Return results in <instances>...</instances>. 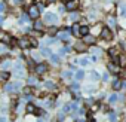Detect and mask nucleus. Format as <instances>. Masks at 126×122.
<instances>
[{
  "label": "nucleus",
  "instance_id": "nucleus-17",
  "mask_svg": "<svg viewBox=\"0 0 126 122\" xmlns=\"http://www.w3.org/2000/svg\"><path fill=\"white\" fill-rule=\"evenodd\" d=\"M25 110H27V113H34V112H36V109H34V106H33V104H27Z\"/></svg>",
  "mask_w": 126,
  "mask_h": 122
},
{
  "label": "nucleus",
  "instance_id": "nucleus-32",
  "mask_svg": "<svg viewBox=\"0 0 126 122\" xmlns=\"http://www.w3.org/2000/svg\"><path fill=\"white\" fill-rule=\"evenodd\" d=\"M80 64H82V66H86L88 61H86V60H80Z\"/></svg>",
  "mask_w": 126,
  "mask_h": 122
},
{
  "label": "nucleus",
  "instance_id": "nucleus-21",
  "mask_svg": "<svg viewBox=\"0 0 126 122\" xmlns=\"http://www.w3.org/2000/svg\"><path fill=\"white\" fill-rule=\"evenodd\" d=\"M42 54H43V55H47V57H52L50 51H49V49H46V48H42Z\"/></svg>",
  "mask_w": 126,
  "mask_h": 122
},
{
  "label": "nucleus",
  "instance_id": "nucleus-15",
  "mask_svg": "<svg viewBox=\"0 0 126 122\" xmlns=\"http://www.w3.org/2000/svg\"><path fill=\"white\" fill-rule=\"evenodd\" d=\"M122 85H123V83H122L120 81H114V82H113V89H116V91H117V89H120V88H122Z\"/></svg>",
  "mask_w": 126,
  "mask_h": 122
},
{
  "label": "nucleus",
  "instance_id": "nucleus-18",
  "mask_svg": "<svg viewBox=\"0 0 126 122\" xmlns=\"http://www.w3.org/2000/svg\"><path fill=\"white\" fill-rule=\"evenodd\" d=\"M82 36H86V34H89V27H86V25H82Z\"/></svg>",
  "mask_w": 126,
  "mask_h": 122
},
{
  "label": "nucleus",
  "instance_id": "nucleus-39",
  "mask_svg": "<svg viewBox=\"0 0 126 122\" xmlns=\"http://www.w3.org/2000/svg\"><path fill=\"white\" fill-rule=\"evenodd\" d=\"M39 122H45V121H43V119H39Z\"/></svg>",
  "mask_w": 126,
  "mask_h": 122
},
{
  "label": "nucleus",
  "instance_id": "nucleus-19",
  "mask_svg": "<svg viewBox=\"0 0 126 122\" xmlns=\"http://www.w3.org/2000/svg\"><path fill=\"white\" fill-rule=\"evenodd\" d=\"M50 61H52L53 64H58V63H59V57H58V55H52V57H50Z\"/></svg>",
  "mask_w": 126,
  "mask_h": 122
},
{
  "label": "nucleus",
  "instance_id": "nucleus-3",
  "mask_svg": "<svg viewBox=\"0 0 126 122\" xmlns=\"http://www.w3.org/2000/svg\"><path fill=\"white\" fill-rule=\"evenodd\" d=\"M39 8L37 6H30V9H28V17L30 18H33V20H36L37 17H39Z\"/></svg>",
  "mask_w": 126,
  "mask_h": 122
},
{
  "label": "nucleus",
  "instance_id": "nucleus-14",
  "mask_svg": "<svg viewBox=\"0 0 126 122\" xmlns=\"http://www.w3.org/2000/svg\"><path fill=\"white\" fill-rule=\"evenodd\" d=\"M76 51H79V52H82V51H86V46L83 45V43H76Z\"/></svg>",
  "mask_w": 126,
  "mask_h": 122
},
{
  "label": "nucleus",
  "instance_id": "nucleus-26",
  "mask_svg": "<svg viewBox=\"0 0 126 122\" xmlns=\"http://www.w3.org/2000/svg\"><path fill=\"white\" fill-rule=\"evenodd\" d=\"M108 25H110V27H114V25H116V21H114L113 18H110V20H108Z\"/></svg>",
  "mask_w": 126,
  "mask_h": 122
},
{
  "label": "nucleus",
  "instance_id": "nucleus-24",
  "mask_svg": "<svg viewBox=\"0 0 126 122\" xmlns=\"http://www.w3.org/2000/svg\"><path fill=\"white\" fill-rule=\"evenodd\" d=\"M83 76H85V73H83V72H82V70H80V72H77V73H76V78H77V79H83Z\"/></svg>",
  "mask_w": 126,
  "mask_h": 122
},
{
  "label": "nucleus",
  "instance_id": "nucleus-1",
  "mask_svg": "<svg viewBox=\"0 0 126 122\" xmlns=\"http://www.w3.org/2000/svg\"><path fill=\"white\" fill-rule=\"evenodd\" d=\"M18 46L22 48V49L33 46V45H31V39H28V37H22V39H19V40H18Z\"/></svg>",
  "mask_w": 126,
  "mask_h": 122
},
{
  "label": "nucleus",
  "instance_id": "nucleus-34",
  "mask_svg": "<svg viewBox=\"0 0 126 122\" xmlns=\"http://www.w3.org/2000/svg\"><path fill=\"white\" fill-rule=\"evenodd\" d=\"M110 119H111V121H116V115H114V113H111V115H110Z\"/></svg>",
  "mask_w": 126,
  "mask_h": 122
},
{
  "label": "nucleus",
  "instance_id": "nucleus-28",
  "mask_svg": "<svg viewBox=\"0 0 126 122\" xmlns=\"http://www.w3.org/2000/svg\"><path fill=\"white\" fill-rule=\"evenodd\" d=\"M101 54V49H94V55L96 57V55H99Z\"/></svg>",
  "mask_w": 126,
  "mask_h": 122
},
{
  "label": "nucleus",
  "instance_id": "nucleus-38",
  "mask_svg": "<svg viewBox=\"0 0 126 122\" xmlns=\"http://www.w3.org/2000/svg\"><path fill=\"white\" fill-rule=\"evenodd\" d=\"M122 9H125V14H126V5H122Z\"/></svg>",
  "mask_w": 126,
  "mask_h": 122
},
{
  "label": "nucleus",
  "instance_id": "nucleus-37",
  "mask_svg": "<svg viewBox=\"0 0 126 122\" xmlns=\"http://www.w3.org/2000/svg\"><path fill=\"white\" fill-rule=\"evenodd\" d=\"M64 76H67V78H68V76H71V72H65V73H64Z\"/></svg>",
  "mask_w": 126,
  "mask_h": 122
},
{
  "label": "nucleus",
  "instance_id": "nucleus-36",
  "mask_svg": "<svg viewBox=\"0 0 126 122\" xmlns=\"http://www.w3.org/2000/svg\"><path fill=\"white\" fill-rule=\"evenodd\" d=\"M12 2H14L15 5H21V0H12Z\"/></svg>",
  "mask_w": 126,
  "mask_h": 122
},
{
  "label": "nucleus",
  "instance_id": "nucleus-4",
  "mask_svg": "<svg viewBox=\"0 0 126 122\" xmlns=\"http://www.w3.org/2000/svg\"><path fill=\"white\" fill-rule=\"evenodd\" d=\"M101 37L104 39V40H111V37H113V34H111V31H110V28H102V31H101Z\"/></svg>",
  "mask_w": 126,
  "mask_h": 122
},
{
  "label": "nucleus",
  "instance_id": "nucleus-13",
  "mask_svg": "<svg viewBox=\"0 0 126 122\" xmlns=\"http://www.w3.org/2000/svg\"><path fill=\"white\" fill-rule=\"evenodd\" d=\"M0 78H2V81H3V82H6V81L9 79V73H8L6 70H3L2 73H0Z\"/></svg>",
  "mask_w": 126,
  "mask_h": 122
},
{
  "label": "nucleus",
  "instance_id": "nucleus-23",
  "mask_svg": "<svg viewBox=\"0 0 126 122\" xmlns=\"http://www.w3.org/2000/svg\"><path fill=\"white\" fill-rule=\"evenodd\" d=\"M28 82H30V85H36V83H37V79H36L34 76H31V78L28 79Z\"/></svg>",
  "mask_w": 126,
  "mask_h": 122
},
{
  "label": "nucleus",
  "instance_id": "nucleus-40",
  "mask_svg": "<svg viewBox=\"0 0 126 122\" xmlns=\"http://www.w3.org/2000/svg\"><path fill=\"white\" fill-rule=\"evenodd\" d=\"M49 2H55V0H49Z\"/></svg>",
  "mask_w": 126,
  "mask_h": 122
},
{
  "label": "nucleus",
  "instance_id": "nucleus-33",
  "mask_svg": "<svg viewBox=\"0 0 126 122\" xmlns=\"http://www.w3.org/2000/svg\"><path fill=\"white\" fill-rule=\"evenodd\" d=\"M62 119H64V115L59 113V115H58V121H62Z\"/></svg>",
  "mask_w": 126,
  "mask_h": 122
},
{
  "label": "nucleus",
  "instance_id": "nucleus-6",
  "mask_svg": "<svg viewBox=\"0 0 126 122\" xmlns=\"http://www.w3.org/2000/svg\"><path fill=\"white\" fill-rule=\"evenodd\" d=\"M80 30H82V27H80L79 24H73L71 31H73V34H74V36H77V37H79V36H82V31H80Z\"/></svg>",
  "mask_w": 126,
  "mask_h": 122
},
{
  "label": "nucleus",
  "instance_id": "nucleus-27",
  "mask_svg": "<svg viewBox=\"0 0 126 122\" xmlns=\"http://www.w3.org/2000/svg\"><path fill=\"white\" fill-rule=\"evenodd\" d=\"M70 20H71V21H76V20H77V14H71Z\"/></svg>",
  "mask_w": 126,
  "mask_h": 122
},
{
  "label": "nucleus",
  "instance_id": "nucleus-20",
  "mask_svg": "<svg viewBox=\"0 0 126 122\" xmlns=\"http://www.w3.org/2000/svg\"><path fill=\"white\" fill-rule=\"evenodd\" d=\"M47 33L49 34H55V33H58V28L56 27H50V28H47Z\"/></svg>",
  "mask_w": 126,
  "mask_h": 122
},
{
  "label": "nucleus",
  "instance_id": "nucleus-8",
  "mask_svg": "<svg viewBox=\"0 0 126 122\" xmlns=\"http://www.w3.org/2000/svg\"><path fill=\"white\" fill-rule=\"evenodd\" d=\"M107 67H108V70H110L111 73H119V70H120V69H119V66H116L114 63H108V64H107Z\"/></svg>",
  "mask_w": 126,
  "mask_h": 122
},
{
  "label": "nucleus",
  "instance_id": "nucleus-2",
  "mask_svg": "<svg viewBox=\"0 0 126 122\" xmlns=\"http://www.w3.org/2000/svg\"><path fill=\"white\" fill-rule=\"evenodd\" d=\"M77 6H79L77 0H68V2L65 3V9L67 11H74V9H77Z\"/></svg>",
  "mask_w": 126,
  "mask_h": 122
},
{
  "label": "nucleus",
  "instance_id": "nucleus-35",
  "mask_svg": "<svg viewBox=\"0 0 126 122\" xmlns=\"http://www.w3.org/2000/svg\"><path fill=\"white\" fill-rule=\"evenodd\" d=\"M31 45H33V46H37V40H33V39H31Z\"/></svg>",
  "mask_w": 126,
  "mask_h": 122
},
{
  "label": "nucleus",
  "instance_id": "nucleus-25",
  "mask_svg": "<svg viewBox=\"0 0 126 122\" xmlns=\"http://www.w3.org/2000/svg\"><path fill=\"white\" fill-rule=\"evenodd\" d=\"M24 94H25V95H30V94H31V88H30V86H25V88H24Z\"/></svg>",
  "mask_w": 126,
  "mask_h": 122
},
{
  "label": "nucleus",
  "instance_id": "nucleus-11",
  "mask_svg": "<svg viewBox=\"0 0 126 122\" xmlns=\"http://www.w3.org/2000/svg\"><path fill=\"white\" fill-rule=\"evenodd\" d=\"M83 42H85V43H95V39H94L92 36L86 34V36H83Z\"/></svg>",
  "mask_w": 126,
  "mask_h": 122
},
{
  "label": "nucleus",
  "instance_id": "nucleus-12",
  "mask_svg": "<svg viewBox=\"0 0 126 122\" xmlns=\"http://www.w3.org/2000/svg\"><path fill=\"white\" fill-rule=\"evenodd\" d=\"M58 36H59V39H61V40H68V39H70V34H68L67 31H64V33H59Z\"/></svg>",
  "mask_w": 126,
  "mask_h": 122
},
{
  "label": "nucleus",
  "instance_id": "nucleus-5",
  "mask_svg": "<svg viewBox=\"0 0 126 122\" xmlns=\"http://www.w3.org/2000/svg\"><path fill=\"white\" fill-rule=\"evenodd\" d=\"M46 70H47V66H46L45 63H40V64H37V67H36V72H37V75H43Z\"/></svg>",
  "mask_w": 126,
  "mask_h": 122
},
{
  "label": "nucleus",
  "instance_id": "nucleus-29",
  "mask_svg": "<svg viewBox=\"0 0 126 122\" xmlns=\"http://www.w3.org/2000/svg\"><path fill=\"white\" fill-rule=\"evenodd\" d=\"M45 86H46V88H53V83H50V82H46V83H45Z\"/></svg>",
  "mask_w": 126,
  "mask_h": 122
},
{
  "label": "nucleus",
  "instance_id": "nucleus-22",
  "mask_svg": "<svg viewBox=\"0 0 126 122\" xmlns=\"http://www.w3.org/2000/svg\"><path fill=\"white\" fill-rule=\"evenodd\" d=\"M108 54H110L111 57H116V55H117V49H116V48H111V49L108 51Z\"/></svg>",
  "mask_w": 126,
  "mask_h": 122
},
{
  "label": "nucleus",
  "instance_id": "nucleus-7",
  "mask_svg": "<svg viewBox=\"0 0 126 122\" xmlns=\"http://www.w3.org/2000/svg\"><path fill=\"white\" fill-rule=\"evenodd\" d=\"M45 22H56V15H53V14H46V15H45Z\"/></svg>",
  "mask_w": 126,
  "mask_h": 122
},
{
  "label": "nucleus",
  "instance_id": "nucleus-30",
  "mask_svg": "<svg viewBox=\"0 0 126 122\" xmlns=\"http://www.w3.org/2000/svg\"><path fill=\"white\" fill-rule=\"evenodd\" d=\"M116 100H117V95H111V97H110V101H111V103H114Z\"/></svg>",
  "mask_w": 126,
  "mask_h": 122
},
{
  "label": "nucleus",
  "instance_id": "nucleus-31",
  "mask_svg": "<svg viewBox=\"0 0 126 122\" xmlns=\"http://www.w3.org/2000/svg\"><path fill=\"white\" fill-rule=\"evenodd\" d=\"M120 63H122V64H123V66H125V64H126V58H125V57H122V58H120Z\"/></svg>",
  "mask_w": 126,
  "mask_h": 122
},
{
  "label": "nucleus",
  "instance_id": "nucleus-16",
  "mask_svg": "<svg viewBox=\"0 0 126 122\" xmlns=\"http://www.w3.org/2000/svg\"><path fill=\"white\" fill-rule=\"evenodd\" d=\"M34 30H37V31L43 30V24H42L40 21H36V22H34Z\"/></svg>",
  "mask_w": 126,
  "mask_h": 122
},
{
  "label": "nucleus",
  "instance_id": "nucleus-10",
  "mask_svg": "<svg viewBox=\"0 0 126 122\" xmlns=\"http://www.w3.org/2000/svg\"><path fill=\"white\" fill-rule=\"evenodd\" d=\"M2 42L3 43H12V39L8 36V33H2Z\"/></svg>",
  "mask_w": 126,
  "mask_h": 122
},
{
  "label": "nucleus",
  "instance_id": "nucleus-9",
  "mask_svg": "<svg viewBox=\"0 0 126 122\" xmlns=\"http://www.w3.org/2000/svg\"><path fill=\"white\" fill-rule=\"evenodd\" d=\"M19 86H21V83H19V82H16V83H12V85H6V91H9V92L12 91V92H14V91H16Z\"/></svg>",
  "mask_w": 126,
  "mask_h": 122
}]
</instances>
